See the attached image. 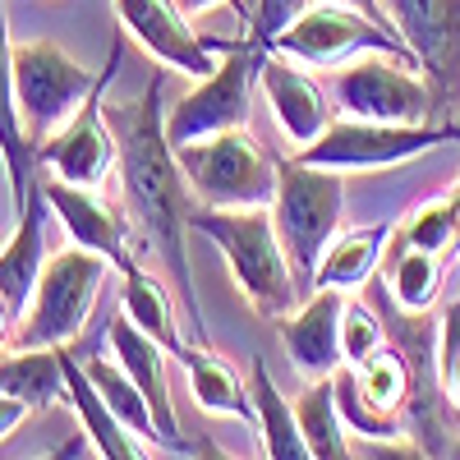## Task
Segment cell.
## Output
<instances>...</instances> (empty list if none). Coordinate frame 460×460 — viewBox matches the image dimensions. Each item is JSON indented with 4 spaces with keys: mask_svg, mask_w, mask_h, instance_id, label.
<instances>
[{
    "mask_svg": "<svg viewBox=\"0 0 460 460\" xmlns=\"http://www.w3.org/2000/svg\"><path fill=\"white\" fill-rule=\"evenodd\" d=\"M120 314H125L143 336H152L157 345H166L171 355L184 345V336H180V327H175L171 290H166L157 277H152L143 262H134L129 272H120Z\"/></svg>",
    "mask_w": 460,
    "mask_h": 460,
    "instance_id": "484cf974",
    "label": "cell"
},
{
    "mask_svg": "<svg viewBox=\"0 0 460 460\" xmlns=\"http://www.w3.org/2000/svg\"><path fill=\"white\" fill-rule=\"evenodd\" d=\"M175 364L184 368L189 377V392H194L199 410L208 414H221V419H240V424H253V396L240 382V373L230 368L217 350H203V345H180L175 350Z\"/></svg>",
    "mask_w": 460,
    "mask_h": 460,
    "instance_id": "ffe728a7",
    "label": "cell"
},
{
    "mask_svg": "<svg viewBox=\"0 0 460 460\" xmlns=\"http://www.w3.org/2000/svg\"><path fill=\"white\" fill-rule=\"evenodd\" d=\"M84 447H88V433L79 429V433H74L65 447H56V451H47L42 460H84Z\"/></svg>",
    "mask_w": 460,
    "mask_h": 460,
    "instance_id": "e575fe53",
    "label": "cell"
},
{
    "mask_svg": "<svg viewBox=\"0 0 460 460\" xmlns=\"http://www.w3.org/2000/svg\"><path fill=\"white\" fill-rule=\"evenodd\" d=\"M175 162H180L189 194L203 208H272L277 162L244 129L180 143Z\"/></svg>",
    "mask_w": 460,
    "mask_h": 460,
    "instance_id": "5b68a950",
    "label": "cell"
},
{
    "mask_svg": "<svg viewBox=\"0 0 460 460\" xmlns=\"http://www.w3.org/2000/svg\"><path fill=\"white\" fill-rule=\"evenodd\" d=\"M111 359L120 364L134 387L143 392L147 410H152V424H157V447H184V433H180V419H175V401H171V387H166V345H157L152 336H143L125 314L111 323Z\"/></svg>",
    "mask_w": 460,
    "mask_h": 460,
    "instance_id": "e0dca14e",
    "label": "cell"
},
{
    "mask_svg": "<svg viewBox=\"0 0 460 460\" xmlns=\"http://www.w3.org/2000/svg\"><path fill=\"white\" fill-rule=\"evenodd\" d=\"M447 199H451V208H456V249H460V184L451 189V194H447Z\"/></svg>",
    "mask_w": 460,
    "mask_h": 460,
    "instance_id": "ab89813d",
    "label": "cell"
},
{
    "mask_svg": "<svg viewBox=\"0 0 460 460\" xmlns=\"http://www.w3.org/2000/svg\"><path fill=\"white\" fill-rule=\"evenodd\" d=\"M341 314H345L341 290H314L290 318H281V345L304 382H323L345 368Z\"/></svg>",
    "mask_w": 460,
    "mask_h": 460,
    "instance_id": "2e32d148",
    "label": "cell"
},
{
    "mask_svg": "<svg viewBox=\"0 0 460 460\" xmlns=\"http://www.w3.org/2000/svg\"><path fill=\"white\" fill-rule=\"evenodd\" d=\"M396 235L414 249H429V253H451L456 249V208L451 199H429V203H419L401 226H396Z\"/></svg>",
    "mask_w": 460,
    "mask_h": 460,
    "instance_id": "f1b7e54d",
    "label": "cell"
},
{
    "mask_svg": "<svg viewBox=\"0 0 460 460\" xmlns=\"http://www.w3.org/2000/svg\"><path fill=\"white\" fill-rule=\"evenodd\" d=\"M194 460H244V456H230V451L217 447V442H199V447H194Z\"/></svg>",
    "mask_w": 460,
    "mask_h": 460,
    "instance_id": "8d00e7d4",
    "label": "cell"
},
{
    "mask_svg": "<svg viewBox=\"0 0 460 460\" xmlns=\"http://www.w3.org/2000/svg\"><path fill=\"white\" fill-rule=\"evenodd\" d=\"M249 396H253V429L262 438L267 460H314L309 438H304V429H299L295 401L281 396L277 377L267 373L262 359H253V368H249Z\"/></svg>",
    "mask_w": 460,
    "mask_h": 460,
    "instance_id": "7402d4cb",
    "label": "cell"
},
{
    "mask_svg": "<svg viewBox=\"0 0 460 460\" xmlns=\"http://www.w3.org/2000/svg\"><path fill=\"white\" fill-rule=\"evenodd\" d=\"M387 336H382L377 314L368 309L364 299H345V314H341V350H345V368H359L364 359H373Z\"/></svg>",
    "mask_w": 460,
    "mask_h": 460,
    "instance_id": "f546056e",
    "label": "cell"
},
{
    "mask_svg": "<svg viewBox=\"0 0 460 460\" xmlns=\"http://www.w3.org/2000/svg\"><path fill=\"white\" fill-rule=\"evenodd\" d=\"M0 392L19 396L32 414L69 401L65 350H56V345H14L10 355H0Z\"/></svg>",
    "mask_w": 460,
    "mask_h": 460,
    "instance_id": "44dd1931",
    "label": "cell"
},
{
    "mask_svg": "<svg viewBox=\"0 0 460 460\" xmlns=\"http://www.w3.org/2000/svg\"><path fill=\"white\" fill-rule=\"evenodd\" d=\"M267 51H277V56H286L295 65H314V69H341V65H350L359 56H396V60L414 65L410 47L387 23H373L368 14H359L350 5H336V0L314 5L299 23H290Z\"/></svg>",
    "mask_w": 460,
    "mask_h": 460,
    "instance_id": "9c48e42d",
    "label": "cell"
},
{
    "mask_svg": "<svg viewBox=\"0 0 460 460\" xmlns=\"http://www.w3.org/2000/svg\"><path fill=\"white\" fill-rule=\"evenodd\" d=\"M314 5H323V0H253V5H249V37L258 47H272L277 37L290 23H299Z\"/></svg>",
    "mask_w": 460,
    "mask_h": 460,
    "instance_id": "1f68e13d",
    "label": "cell"
},
{
    "mask_svg": "<svg viewBox=\"0 0 460 460\" xmlns=\"http://www.w3.org/2000/svg\"><path fill=\"white\" fill-rule=\"evenodd\" d=\"M382 10L429 79L433 111L460 102V0H382Z\"/></svg>",
    "mask_w": 460,
    "mask_h": 460,
    "instance_id": "8fae6325",
    "label": "cell"
},
{
    "mask_svg": "<svg viewBox=\"0 0 460 460\" xmlns=\"http://www.w3.org/2000/svg\"><path fill=\"white\" fill-rule=\"evenodd\" d=\"M438 392L460 414V295L447 304L438 323Z\"/></svg>",
    "mask_w": 460,
    "mask_h": 460,
    "instance_id": "4dcf8cb0",
    "label": "cell"
},
{
    "mask_svg": "<svg viewBox=\"0 0 460 460\" xmlns=\"http://www.w3.org/2000/svg\"><path fill=\"white\" fill-rule=\"evenodd\" d=\"M42 199L56 212V221L65 226L69 244L102 253L115 272H129V267L138 262L134 258V240H129V217L120 208H111L97 189L65 184V180L42 175Z\"/></svg>",
    "mask_w": 460,
    "mask_h": 460,
    "instance_id": "5bb4252c",
    "label": "cell"
},
{
    "mask_svg": "<svg viewBox=\"0 0 460 460\" xmlns=\"http://www.w3.org/2000/svg\"><path fill=\"white\" fill-rule=\"evenodd\" d=\"M447 460H460V438L451 442V456H447Z\"/></svg>",
    "mask_w": 460,
    "mask_h": 460,
    "instance_id": "60d3db41",
    "label": "cell"
},
{
    "mask_svg": "<svg viewBox=\"0 0 460 460\" xmlns=\"http://www.w3.org/2000/svg\"><path fill=\"white\" fill-rule=\"evenodd\" d=\"M382 277H387V295L396 299V309L419 318L442 299V253L414 249L392 230L387 258H382Z\"/></svg>",
    "mask_w": 460,
    "mask_h": 460,
    "instance_id": "cb8c5ba5",
    "label": "cell"
},
{
    "mask_svg": "<svg viewBox=\"0 0 460 460\" xmlns=\"http://www.w3.org/2000/svg\"><path fill=\"white\" fill-rule=\"evenodd\" d=\"M65 382H69V405H74V414H79V429L88 433V447H97L102 460H147L138 438L102 405V396L88 382L84 364L69 359V355H65Z\"/></svg>",
    "mask_w": 460,
    "mask_h": 460,
    "instance_id": "d4e9b609",
    "label": "cell"
},
{
    "mask_svg": "<svg viewBox=\"0 0 460 460\" xmlns=\"http://www.w3.org/2000/svg\"><path fill=\"white\" fill-rule=\"evenodd\" d=\"M258 88H262L267 106H272V120L281 125V134H286V143L295 152L309 147L314 138H323V129L336 120L332 93H323L309 74H304V65H295V60H286L277 51H267Z\"/></svg>",
    "mask_w": 460,
    "mask_h": 460,
    "instance_id": "9a60e30c",
    "label": "cell"
},
{
    "mask_svg": "<svg viewBox=\"0 0 460 460\" xmlns=\"http://www.w3.org/2000/svg\"><path fill=\"white\" fill-rule=\"evenodd\" d=\"M262 60H267V47H258L253 37L226 47L221 65L208 74V79H199L180 102L166 106V138H171V147L244 129L249 111H253V88H258Z\"/></svg>",
    "mask_w": 460,
    "mask_h": 460,
    "instance_id": "8992f818",
    "label": "cell"
},
{
    "mask_svg": "<svg viewBox=\"0 0 460 460\" xmlns=\"http://www.w3.org/2000/svg\"><path fill=\"white\" fill-rule=\"evenodd\" d=\"M184 5V14H199V10H217V5H226V0H180Z\"/></svg>",
    "mask_w": 460,
    "mask_h": 460,
    "instance_id": "f35d334b",
    "label": "cell"
},
{
    "mask_svg": "<svg viewBox=\"0 0 460 460\" xmlns=\"http://www.w3.org/2000/svg\"><path fill=\"white\" fill-rule=\"evenodd\" d=\"M84 373H88V382L97 387V396H102V405L120 419V424L134 433V438H143V442H157V424H152V410H147V401H143V392L134 387V377L115 364V359H84Z\"/></svg>",
    "mask_w": 460,
    "mask_h": 460,
    "instance_id": "83f0119b",
    "label": "cell"
},
{
    "mask_svg": "<svg viewBox=\"0 0 460 460\" xmlns=\"http://www.w3.org/2000/svg\"><path fill=\"white\" fill-rule=\"evenodd\" d=\"M120 28L157 60L162 69L189 74V79H208L221 65V51L230 42H212L194 23H189L180 0H111Z\"/></svg>",
    "mask_w": 460,
    "mask_h": 460,
    "instance_id": "4fadbf2b",
    "label": "cell"
},
{
    "mask_svg": "<svg viewBox=\"0 0 460 460\" xmlns=\"http://www.w3.org/2000/svg\"><path fill=\"white\" fill-rule=\"evenodd\" d=\"M341 217H345V175L341 171L304 166L295 157L277 162L272 226H277V240L295 267L304 299L314 295V272H318L323 253L341 235Z\"/></svg>",
    "mask_w": 460,
    "mask_h": 460,
    "instance_id": "3957f363",
    "label": "cell"
},
{
    "mask_svg": "<svg viewBox=\"0 0 460 460\" xmlns=\"http://www.w3.org/2000/svg\"><path fill=\"white\" fill-rule=\"evenodd\" d=\"M115 65H120V47H111V65L102 69L97 93L74 111L47 143H37V166L51 180L97 189L115 171V162H120V147H115V134H111V120H106V84L115 79Z\"/></svg>",
    "mask_w": 460,
    "mask_h": 460,
    "instance_id": "7c38bea8",
    "label": "cell"
},
{
    "mask_svg": "<svg viewBox=\"0 0 460 460\" xmlns=\"http://www.w3.org/2000/svg\"><path fill=\"white\" fill-rule=\"evenodd\" d=\"M106 120H111L115 147H120L115 175H120L134 258L162 262V272L175 281L189 327L203 341L208 323H203V304L194 286V262H189V212L194 208H189V184L166 138V69L152 74L134 102L106 106Z\"/></svg>",
    "mask_w": 460,
    "mask_h": 460,
    "instance_id": "6da1fadb",
    "label": "cell"
},
{
    "mask_svg": "<svg viewBox=\"0 0 460 460\" xmlns=\"http://www.w3.org/2000/svg\"><path fill=\"white\" fill-rule=\"evenodd\" d=\"M47 199H42V184H37V199L28 203V212L14 217L10 240L0 244V299L14 309V318L28 314L32 290L42 281V267H47Z\"/></svg>",
    "mask_w": 460,
    "mask_h": 460,
    "instance_id": "d6986e66",
    "label": "cell"
},
{
    "mask_svg": "<svg viewBox=\"0 0 460 460\" xmlns=\"http://www.w3.org/2000/svg\"><path fill=\"white\" fill-rule=\"evenodd\" d=\"M392 230H396V226L377 221V226H359V230H345V235H336L332 249H327L323 262H318V272H314V290H341V295L359 290V286L377 272V267H382V258H387Z\"/></svg>",
    "mask_w": 460,
    "mask_h": 460,
    "instance_id": "603a6c76",
    "label": "cell"
},
{
    "mask_svg": "<svg viewBox=\"0 0 460 460\" xmlns=\"http://www.w3.org/2000/svg\"><path fill=\"white\" fill-rule=\"evenodd\" d=\"M332 106L350 120L382 125H429L433 93L429 79L410 60L396 56H359L332 74Z\"/></svg>",
    "mask_w": 460,
    "mask_h": 460,
    "instance_id": "30bf717a",
    "label": "cell"
},
{
    "mask_svg": "<svg viewBox=\"0 0 460 460\" xmlns=\"http://www.w3.org/2000/svg\"><path fill=\"white\" fill-rule=\"evenodd\" d=\"M336 5H350V10L368 14L373 23H387V10H382V0H336ZM387 28H392V23H387Z\"/></svg>",
    "mask_w": 460,
    "mask_h": 460,
    "instance_id": "d590c367",
    "label": "cell"
},
{
    "mask_svg": "<svg viewBox=\"0 0 460 460\" xmlns=\"http://www.w3.org/2000/svg\"><path fill=\"white\" fill-rule=\"evenodd\" d=\"M102 84V74L79 65L60 42H19L14 47V97L28 143H47Z\"/></svg>",
    "mask_w": 460,
    "mask_h": 460,
    "instance_id": "ba28073f",
    "label": "cell"
},
{
    "mask_svg": "<svg viewBox=\"0 0 460 460\" xmlns=\"http://www.w3.org/2000/svg\"><path fill=\"white\" fill-rule=\"evenodd\" d=\"M0 157H5L10 199H14V217H19V212H28V203L37 199L42 166H37V147L28 143L23 115H19V97H14V42H10L5 0H0Z\"/></svg>",
    "mask_w": 460,
    "mask_h": 460,
    "instance_id": "ac0fdd59",
    "label": "cell"
},
{
    "mask_svg": "<svg viewBox=\"0 0 460 460\" xmlns=\"http://www.w3.org/2000/svg\"><path fill=\"white\" fill-rule=\"evenodd\" d=\"M368 460H433L424 447H414V442H405V438H392V442H368V451H364Z\"/></svg>",
    "mask_w": 460,
    "mask_h": 460,
    "instance_id": "d6a6232c",
    "label": "cell"
},
{
    "mask_svg": "<svg viewBox=\"0 0 460 460\" xmlns=\"http://www.w3.org/2000/svg\"><path fill=\"white\" fill-rule=\"evenodd\" d=\"M295 414H299L304 438H309L314 460H355L350 429H345V419L336 410V382L332 377L309 382V387L295 396Z\"/></svg>",
    "mask_w": 460,
    "mask_h": 460,
    "instance_id": "4316f807",
    "label": "cell"
},
{
    "mask_svg": "<svg viewBox=\"0 0 460 460\" xmlns=\"http://www.w3.org/2000/svg\"><path fill=\"white\" fill-rule=\"evenodd\" d=\"M19 327V318H14V309H10V304L5 299H0V345H5V336Z\"/></svg>",
    "mask_w": 460,
    "mask_h": 460,
    "instance_id": "74e56055",
    "label": "cell"
},
{
    "mask_svg": "<svg viewBox=\"0 0 460 460\" xmlns=\"http://www.w3.org/2000/svg\"><path fill=\"white\" fill-rule=\"evenodd\" d=\"M456 134L442 125H382V120H350V115H336L323 129V138H314L309 147L290 152L304 166H323V171H392L405 166L424 152L447 147Z\"/></svg>",
    "mask_w": 460,
    "mask_h": 460,
    "instance_id": "52a82bcc",
    "label": "cell"
},
{
    "mask_svg": "<svg viewBox=\"0 0 460 460\" xmlns=\"http://www.w3.org/2000/svg\"><path fill=\"white\" fill-rule=\"evenodd\" d=\"M189 230H199L221 249L230 277L258 318H290L304 304L295 267L277 240L272 208H194Z\"/></svg>",
    "mask_w": 460,
    "mask_h": 460,
    "instance_id": "7a4b0ae2",
    "label": "cell"
},
{
    "mask_svg": "<svg viewBox=\"0 0 460 460\" xmlns=\"http://www.w3.org/2000/svg\"><path fill=\"white\" fill-rule=\"evenodd\" d=\"M111 272L115 267L102 253L79 249V244L47 253L42 281H37L28 314L14 327V345H56V350L74 345L84 336L93 304L102 299V286Z\"/></svg>",
    "mask_w": 460,
    "mask_h": 460,
    "instance_id": "277c9868",
    "label": "cell"
},
{
    "mask_svg": "<svg viewBox=\"0 0 460 460\" xmlns=\"http://www.w3.org/2000/svg\"><path fill=\"white\" fill-rule=\"evenodd\" d=\"M32 410L19 401V396H5V392H0V442H5L19 424H23V419H28Z\"/></svg>",
    "mask_w": 460,
    "mask_h": 460,
    "instance_id": "836d02e7",
    "label": "cell"
}]
</instances>
